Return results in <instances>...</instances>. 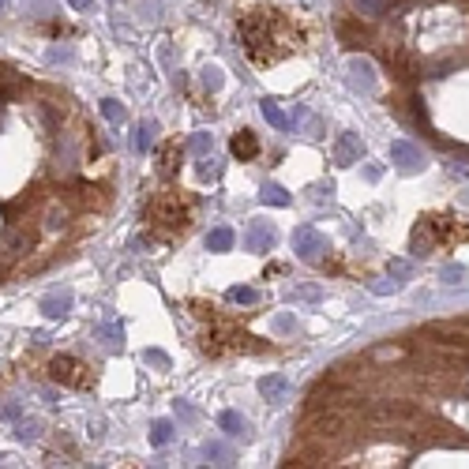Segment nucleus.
Here are the masks:
<instances>
[{"instance_id": "18", "label": "nucleus", "mask_w": 469, "mask_h": 469, "mask_svg": "<svg viewBox=\"0 0 469 469\" xmlns=\"http://www.w3.org/2000/svg\"><path fill=\"white\" fill-rule=\"evenodd\" d=\"M259 203H267V206H289L293 195L285 192L282 184H263V188H259Z\"/></svg>"}, {"instance_id": "31", "label": "nucleus", "mask_w": 469, "mask_h": 469, "mask_svg": "<svg viewBox=\"0 0 469 469\" xmlns=\"http://www.w3.org/2000/svg\"><path fill=\"white\" fill-rule=\"evenodd\" d=\"M398 285H402V282H394V278H376L368 289L376 293V297H387V293H398Z\"/></svg>"}, {"instance_id": "21", "label": "nucleus", "mask_w": 469, "mask_h": 469, "mask_svg": "<svg viewBox=\"0 0 469 469\" xmlns=\"http://www.w3.org/2000/svg\"><path fill=\"white\" fill-rule=\"evenodd\" d=\"M203 455H206V462H214V466H229V462H233V450L221 447V443H206Z\"/></svg>"}, {"instance_id": "16", "label": "nucleus", "mask_w": 469, "mask_h": 469, "mask_svg": "<svg viewBox=\"0 0 469 469\" xmlns=\"http://www.w3.org/2000/svg\"><path fill=\"white\" fill-rule=\"evenodd\" d=\"M177 158H180V143H165L162 154H158V173H162V177H173V173H177Z\"/></svg>"}, {"instance_id": "29", "label": "nucleus", "mask_w": 469, "mask_h": 469, "mask_svg": "<svg viewBox=\"0 0 469 469\" xmlns=\"http://www.w3.org/2000/svg\"><path fill=\"white\" fill-rule=\"evenodd\" d=\"M409 405H379V409H376V417L379 420H402V417H409Z\"/></svg>"}, {"instance_id": "36", "label": "nucleus", "mask_w": 469, "mask_h": 469, "mask_svg": "<svg viewBox=\"0 0 469 469\" xmlns=\"http://www.w3.org/2000/svg\"><path fill=\"white\" fill-rule=\"evenodd\" d=\"M23 417V405L19 402H8V405H0V420H12V424H15V420H19Z\"/></svg>"}, {"instance_id": "3", "label": "nucleus", "mask_w": 469, "mask_h": 469, "mask_svg": "<svg viewBox=\"0 0 469 469\" xmlns=\"http://www.w3.org/2000/svg\"><path fill=\"white\" fill-rule=\"evenodd\" d=\"M147 218L158 221V226H165V229H184V226H188V206L180 203V195L162 192L154 203H150Z\"/></svg>"}, {"instance_id": "38", "label": "nucleus", "mask_w": 469, "mask_h": 469, "mask_svg": "<svg viewBox=\"0 0 469 469\" xmlns=\"http://www.w3.org/2000/svg\"><path fill=\"white\" fill-rule=\"evenodd\" d=\"M462 278H466L462 267H447V270H443V282H447V285H458Z\"/></svg>"}, {"instance_id": "14", "label": "nucleus", "mask_w": 469, "mask_h": 469, "mask_svg": "<svg viewBox=\"0 0 469 469\" xmlns=\"http://www.w3.org/2000/svg\"><path fill=\"white\" fill-rule=\"evenodd\" d=\"M259 113H263V117H267L270 124H274L278 132H289V128H293V121L282 113V106H278L274 98H263V101H259Z\"/></svg>"}, {"instance_id": "17", "label": "nucleus", "mask_w": 469, "mask_h": 469, "mask_svg": "<svg viewBox=\"0 0 469 469\" xmlns=\"http://www.w3.org/2000/svg\"><path fill=\"white\" fill-rule=\"evenodd\" d=\"M233 241H237V237H233V229H229V226H218V229L206 233V248H211V252H229V248H233Z\"/></svg>"}, {"instance_id": "37", "label": "nucleus", "mask_w": 469, "mask_h": 469, "mask_svg": "<svg viewBox=\"0 0 469 469\" xmlns=\"http://www.w3.org/2000/svg\"><path fill=\"white\" fill-rule=\"evenodd\" d=\"M357 8H361L364 15H379L387 8V0H357Z\"/></svg>"}, {"instance_id": "22", "label": "nucleus", "mask_w": 469, "mask_h": 469, "mask_svg": "<svg viewBox=\"0 0 469 469\" xmlns=\"http://www.w3.org/2000/svg\"><path fill=\"white\" fill-rule=\"evenodd\" d=\"M101 117H106L109 124H124V117H128V113H124V106L117 98H101Z\"/></svg>"}, {"instance_id": "34", "label": "nucleus", "mask_w": 469, "mask_h": 469, "mask_svg": "<svg viewBox=\"0 0 469 469\" xmlns=\"http://www.w3.org/2000/svg\"><path fill=\"white\" fill-rule=\"evenodd\" d=\"M203 83H206V91H218V86H221V68L206 64L203 68Z\"/></svg>"}, {"instance_id": "15", "label": "nucleus", "mask_w": 469, "mask_h": 469, "mask_svg": "<svg viewBox=\"0 0 469 469\" xmlns=\"http://www.w3.org/2000/svg\"><path fill=\"white\" fill-rule=\"evenodd\" d=\"M42 221H45V229H64V221H68V206L60 203V200H49V203H45Z\"/></svg>"}, {"instance_id": "28", "label": "nucleus", "mask_w": 469, "mask_h": 469, "mask_svg": "<svg viewBox=\"0 0 469 469\" xmlns=\"http://www.w3.org/2000/svg\"><path fill=\"white\" fill-rule=\"evenodd\" d=\"M211 147H214V135L211 132H195L192 139H188V150H192V154H206Z\"/></svg>"}, {"instance_id": "30", "label": "nucleus", "mask_w": 469, "mask_h": 469, "mask_svg": "<svg viewBox=\"0 0 469 469\" xmlns=\"http://www.w3.org/2000/svg\"><path fill=\"white\" fill-rule=\"evenodd\" d=\"M293 327H297L293 312H282V315H274V320H270V330H274V335H289Z\"/></svg>"}, {"instance_id": "35", "label": "nucleus", "mask_w": 469, "mask_h": 469, "mask_svg": "<svg viewBox=\"0 0 469 469\" xmlns=\"http://www.w3.org/2000/svg\"><path fill=\"white\" fill-rule=\"evenodd\" d=\"M143 361L154 364V368H169V357H165L162 349H147V353H143Z\"/></svg>"}, {"instance_id": "11", "label": "nucleus", "mask_w": 469, "mask_h": 469, "mask_svg": "<svg viewBox=\"0 0 469 469\" xmlns=\"http://www.w3.org/2000/svg\"><path fill=\"white\" fill-rule=\"evenodd\" d=\"M229 150H233V158H241V162H252V158L259 154V139H256V132L252 128H241L229 139Z\"/></svg>"}, {"instance_id": "42", "label": "nucleus", "mask_w": 469, "mask_h": 469, "mask_svg": "<svg viewBox=\"0 0 469 469\" xmlns=\"http://www.w3.org/2000/svg\"><path fill=\"white\" fill-rule=\"evenodd\" d=\"M4 8H8V0H0V12H4Z\"/></svg>"}, {"instance_id": "9", "label": "nucleus", "mask_w": 469, "mask_h": 469, "mask_svg": "<svg viewBox=\"0 0 469 469\" xmlns=\"http://www.w3.org/2000/svg\"><path fill=\"white\" fill-rule=\"evenodd\" d=\"M349 83H353L357 91H372V86H376V64H372L368 57H353L349 60Z\"/></svg>"}, {"instance_id": "26", "label": "nucleus", "mask_w": 469, "mask_h": 469, "mask_svg": "<svg viewBox=\"0 0 469 469\" xmlns=\"http://www.w3.org/2000/svg\"><path fill=\"white\" fill-rule=\"evenodd\" d=\"M229 300H233V304H256L259 293L252 289V285H233V289H229Z\"/></svg>"}, {"instance_id": "6", "label": "nucleus", "mask_w": 469, "mask_h": 469, "mask_svg": "<svg viewBox=\"0 0 469 469\" xmlns=\"http://www.w3.org/2000/svg\"><path fill=\"white\" fill-rule=\"evenodd\" d=\"M391 162L398 165L402 173H420V169L428 165V158H424V150H420L417 143L394 139V143H391Z\"/></svg>"}, {"instance_id": "33", "label": "nucleus", "mask_w": 469, "mask_h": 469, "mask_svg": "<svg viewBox=\"0 0 469 469\" xmlns=\"http://www.w3.org/2000/svg\"><path fill=\"white\" fill-rule=\"evenodd\" d=\"M218 173H221L218 158H214V154H200V177H218Z\"/></svg>"}, {"instance_id": "10", "label": "nucleus", "mask_w": 469, "mask_h": 469, "mask_svg": "<svg viewBox=\"0 0 469 469\" xmlns=\"http://www.w3.org/2000/svg\"><path fill=\"white\" fill-rule=\"evenodd\" d=\"M42 315L45 320H68L71 315V293L60 289V293H49V297H42Z\"/></svg>"}, {"instance_id": "40", "label": "nucleus", "mask_w": 469, "mask_h": 469, "mask_svg": "<svg viewBox=\"0 0 469 469\" xmlns=\"http://www.w3.org/2000/svg\"><path fill=\"white\" fill-rule=\"evenodd\" d=\"M71 8L75 12H94V0H71Z\"/></svg>"}, {"instance_id": "24", "label": "nucleus", "mask_w": 469, "mask_h": 469, "mask_svg": "<svg viewBox=\"0 0 469 469\" xmlns=\"http://www.w3.org/2000/svg\"><path fill=\"white\" fill-rule=\"evenodd\" d=\"M154 124H150V121H143L139 124V128H135V150H139V154H147V150H150V139H154Z\"/></svg>"}, {"instance_id": "8", "label": "nucleus", "mask_w": 469, "mask_h": 469, "mask_svg": "<svg viewBox=\"0 0 469 469\" xmlns=\"http://www.w3.org/2000/svg\"><path fill=\"white\" fill-rule=\"evenodd\" d=\"M274 241H278V233H274L270 221H252L248 233H244V248H248V252H270V248H274Z\"/></svg>"}, {"instance_id": "1", "label": "nucleus", "mask_w": 469, "mask_h": 469, "mask_svg": "<svg viewBox=\"0 0 469 469\" xmlns=\"http://www.w3.org/2000/svg\"><path fill=\"white\" fill-rule=\"evenodd\" d=\"M241 42L244 49H248V57L256 60V64H270V60H278V49L270 42H274V15H263V12H252L241 19Z\"/></svg>"}, {"instance_id": "27", "label": "nucleus", "mask_w": 469, "mask_h": 469, "mask_svg": "<svg viewBox=\"0 0 469 469\" xmlns=\"http://www.w3.org/2000/svg\"><path fill=\"white\" fill-rule=\"evenodd\" d=\"M98 335L106 338V346H121V341H124V327H121V323H101Z\"/></svg>"}, {"instance_id": "19", "label": "nucleus", "mask_w": 469, "mask_h": 469, "mask_svg": "<svg viewBox=\"0 0 469 469\" xmlns=\"http://www.w3.org/2000/svg\"><path fill=\"white\" fill-rule=\"evenodd\" d=\"M38 435H42V420H27V417L15 420V440L19 443H34Z\"/></svg>"}, {"instance_id": "5", "label": "nucleus", "mask_w": 469, "mask_h": 469, "mask_svg": "<svg viewBox=\"0 0 469 469\" xmlns=\"http://www.w3.org/2000/svg\"><path fill=\"white\" fill-rule=\"evenodd\" d=\"M30 248H34V229H23L19 221H12V226L0 233V263L23 259Z\"/></svg>"}, {"instance_id": "39", "label": "nucleus", "mask_w": 469, "mask_h": 469, "mask_svg": "<svg viewBox=\"0 0 469 469\" xmlns=\"http://www.w3.org/2000/svg\"><path fill=\"white\" fill-rule=\"evenodd\" d=\"M450 173H455V177H466V180H469V158H458V162H450Z\"/></svg>"}, {"instance_id": "4", "label": "nucleus", "mask_w": 469, "mask_h": 469, "mask_svg": "<svg viewBox=\"0 0 469 469\" xmlns=\"http://www.w3.org/2000/svg\"><path fill=\"white\" fill-rule=\"evenodd\" d=\"M293 252H297L304 263H320V259L330 252V241L315 226H300L297 233H293Z\"/></svg>"}, {"instance_id": "23", "label": "nucleus", "mask_w": 469, "mask_h": 469, "mask_svg": "<svg viewBox=\"0 0 469 469\" xmlns=\"http://www.w3.org/2000/svg\"><path fill=\"white\" fill-rule=\"evenodd\" d=\"M0 83H4V98H15V94H19L23 86H27V83H23V79L12 71V68H0Z\"/></svg>"}, {"instance_id": "41", "label": "nucleus", "mask_w": 469, "mask_h": 469, "mask_svg": "<svg viewBox=\"0 0 469 469\" xmlns=\"http://www.w3.org/2000/svg\"><path fill=\"white\" fill-rule=\"evenodd\" d=\"M68 57H71L68 49H49V60H53V64H57V60H68Z\"/></svg>"}, {"instance_id": "20", "label": "nucleus", "mask_w": 469, "mask_h": 469, "mask_svg": "<svg viewBox=\"0 0 469 469\" xmlns=\"http://www.w3.org/2000/svg\"><path fill=\"white\" fill-rule=\"evenodd\" d=\"M173 420H154V428H150V447H165V443H173Z\"/></svg>"}, {"instance_id": "13", "label": "nucleus", "mask_w": 469, "mask_h": 469, "mask_svg": "<svg viewBox=\"0 0 469 469\" xmlns=\"http://www.w3.org/2000/svg\"><path fill=\"white\" fill-rule=\"evenodd\" d=\"M218 428H221L226 435H233V440H248V420H244L237 409L218 413Z\"/></svg>"}, {"instance_id": "12", "label": "nucleus", "mask_w": 469, "mask_h": 469, "mask_svg": "<svg viewBox=\"0 0 469 469\" xmlns=\"http://www.w3.org/2000/svg\"><path fill=\"white\" fill-rule=\"evenodd\" d=\"M256 387H259V394H263L270 405H282L285 398H289V383H285L282 376H263Z\"/></svg>"}, {"instance_id": "25", "label": "nucleus", "mask_w": 469, "mask_h": 469, "mask_svg": "<svg viewBox=\"0 0 469 469\" xmlns=\"http://www.w3.org/2000/svg\"><path fill=\"white\" fill-rule=\"evenodd\" d=\"M387 274H391L394 282H409V278H413V263H409V259H391V263H387Z\"/></svg>"}, {"instance_id": "7", "label": "nucleus", "mask_w": 469, "mask_h": 469, "mask_svg": "<svg viewBox=\"0 0 469 469\" xmlns=\"http://www.w3.org/2000/svg\"><path fill=\"white\" fill-rule=\"evenodd\" d=\"M364 158V139L357 132H341L335 139V165H357Z\"/></svg>"}, {"instance_id": "32", "label": "nucleus", "mask_w": 469, "mask_h": 469, "mask_svg": "<svg viewBox=\"0 0 469 469\" xmlns=\"http://www.w3.org/2000/svg\"><path fill=\"white\" fill-rule=\"evenodd\" d=\"M293 300H323V289L320 285H297V289H293Z\"/></svg>"}, {"instance_id": "2", "label": "nucleus", "mask_w": 469, "mask_h": 469, "mask_svg": "<svg viewBox=\"0 0 469 469\" xmlns=\"http://www.w3.org/2000/svg\"><path fill=\"white\" fill-rule=\"evenodd\" d=\"M49 376L57 379V383H64V387H75V391H91L94 379H98L91 364H83L79 357H68V353H60V357L49 361Z\"/></svg>"}]
</instances>
